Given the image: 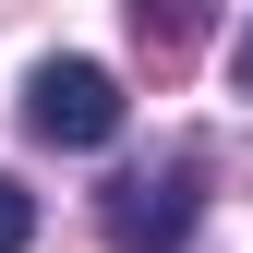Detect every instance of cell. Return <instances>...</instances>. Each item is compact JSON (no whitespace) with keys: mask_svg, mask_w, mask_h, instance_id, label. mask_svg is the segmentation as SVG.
<instances>
[{"mask_svg":"<svg viewBox=\"0 0 253 253\" xmlns=\"http://www.w3.org/2000/svg\"><path fill=\"white\" fill-rule=\"evenodd\" d=\"M193 217H205V157L193 145L109 181V253H193Z\"/></svg>","mask_w":253,"mask_h":253,"instance_id":"6da1fadb","label":"cell"},{"mask_svg":"<svg viewBox=\"0 0 253 253\" xmlns=\"http://www.w3.org/2000/svg\"><path fill=\"white\" fill-rule=\"evenodd\" d=\"M24 133L60 145V157H97L121 133V73L109 60H37L24 73Z\"/></svg>","mask_w":253,"mask_h":253,"instance_id":"7a4b0ae2","label":"cell"},{"mask_svg":"<svg viewBox=\"0 0 253 253\" xmlns=\"http://www.w3.org/2000/svg\"><path fill=\"white\" fill-rule=\"evenodd\" d=\"M205 12H217V0H133V60H145L157 84H181V73H193Z\"/></svg>","mask_w":253,"mask_h":253,"instance_id":"3957f363","label":"cell"},{"mask_svg":"<svg viewBox=\"0 0 253 253\" xmlns=\"http://www.w3.org/2000/svg\"><path fill=\"white\" fill-rule=\"evenodd\" d=\"M24 241H37V193L0 169V253H24Z\"/></svg>","mask_w":253,"mask_h":253,"instance_id":"277c9868","label":"cell"},{"mask_svg":"<svg viewBox=\"0 0 253 253\" xmlns=\"http://www.w3.org/2000/svg\"><path fill=\"white\" fill-rule=\"evenodd\" d=\"M229 73H241V97H253V24H241V37H229Z\"/></svg>","mask_w":253,"mask_h":253,"instance_id":"5b68a950","label":"cell"}]
</instances>
